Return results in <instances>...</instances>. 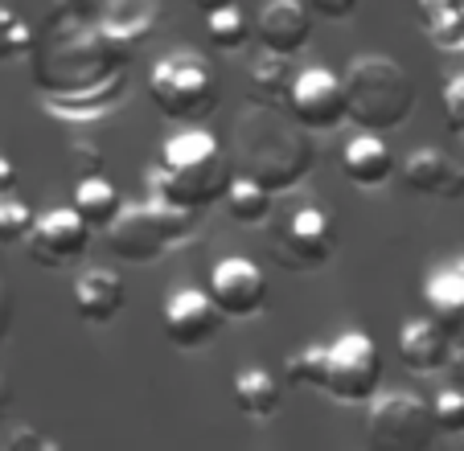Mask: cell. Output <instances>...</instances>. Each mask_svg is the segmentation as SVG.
<instances>
[{
    "mask_svg": "<svg viewBox=\"0 0 464 451\" xmlns=\"http://www.w3.org/2000/svg\"><path fill=\"white\" fill-rule=\"evenodd\" d=\"M235 168L222 144L206 128H189L181 136H169L160 148V168L152 177V193L181 209H210L227 197Z\"/></svg>",
    "mask_w": 464,
    "mask_h": 451,
    "instance_id": "1",
    "label": "cell"
},
{
    "mask_svg": "<svg viewBox=\"0 0 464 451\" xmlns=\"http://www.w3.org/2000/svg\"><path fill=\"white\" fill-rule=\"evenodd\" d=\"M235 160L243 177L280 193L313 168V144H308L304 131L284 123L276 111L255 107V111L243 115V123L235 131Z\"/></svg>",
    "mask_w": 464,
    "mask_h": 451,
    "instance_id": "2",
    "label": "cell"
},
{
    "mask_svg": "<svg viewBox=\"0 0 464 451\" xmlns=\"http://www.w3.org/2000/svg\"><path fill=\"white\" fill-rule=\"evenodd\" d=\"M345 111L362 131H394L415 111V82L386 53H358L342 74Z\"/></svg>",
    "mask_w": 464,
    "mask_h": 451,
    "instance_id": "3",
    "label": "cell"
},
{
    "mask_svg": "<svg viewBox=\"0 0 464 451\" xmlns=\"http://www.w3.org/2000/svg\"><path fill=\"white\" fill-rule=\"evenodd\" d=\"M193 226H198V209H181L152 193L149 206L120 209V217L103 230V243L115 259L144 267V263H157L160 254H169L177 243H185Z\"/></svg>",
    "mask_w": 464,
    "mask_h": 451,
    "instance_id": "4",
    "label": "cell"
},
{
    "mask_svg": "<svg viewBox=\"0 0 464 451\" xmlns=\"http://www.w3.org/2000/svg\"><path fill=\"white\" fill-rule=\"evenodd\" d=\"M149 95L169 120L202 123L218 107V79H214L210 62L202 53L173 50L152 66L149 74Z\"/></svg>",
    "mask_w": 464,
    "mask_h": 451,
    "instance_id": "5",
    "label": "cell"
},
{
    "mask_svg": "<svg viewBox=\"0 0 464 451\" xmlns=\"http://www.w3.org/2000/svg\"><path fill=\"white\" fill-rule=\"evenodd\" d=\"M378 382H382V353H378L374 337L370 332H342V337L329 341V353H324V386L342 407H362L378 394Z\"/></svg>",
    "mask_w": 464,
    "mask_h": 451,
    "instance_id": "6",
    "label": "cell"
},
{
    "mask_svg": "<svg viewBox=\"0 0 464 451\" xmlns=\"http://www.w3.org/2000/svg\"><path fill=\"white\" fill-rule=\"evenodd\" d=\"M436 415L411 390H391L370 398L366 439L374 451H428L436 443Z\"/></svg>",
    "mask_w": 464,
    "mask_h": 451,
    "instance_id": "7",
    "label": "cell"
},
{
    "mask_svg": "<svg viewBox=\"0 0 464 451\" xmlns=\"http://www.w3.org/2000/svg\"><path fill=\"white\" fill-rule=\"evenodd\" d=\"M337 226L321 206H300L272 230V259L288 271H321L334 259Z\"/></svg>",
    "mask_w": 464,
    "mask_h": 451,
    "instance_id": "8",
    "label": "cell"
},
{
    "mask_svg": "<svg viewBox=\"0 0 464 451\" xmlns=\"http://www.w3.org/2000/svg\"><path fill=\"white\" fill-rule=\"evenodd\" d=\"M91 235H95V230H91L87 217L74 206H53V209H45V214H37L34 230H29V238H25V251L37 267L62 271L82 259Z\"/></svg>",
    "mask_w": 464,
    "mask_h": 451,
    "instance_id": "9",
    "label": "cell"
},
{
    "mask_svg": "<svg viewBox=\"0 0 464 451\" xmlns=\"http://www.w3.org/2000/svg\"><path fill=\"white\" fill-rule=\"evenodd\" d=\"M288 107L300 128H308V131H334L350 120L342 74H334V70H324V66H308L292 79Z\"/></svg>",
    "mask_w": 464,
    "mask_h": 451,
    "instance_id": "10",
    "label": "cell"
},
{
    "mask_svg": "<svg viewBox=\"0 0 464 451\" xmlns=\"http://www.w3.org/2000/svg\"><path fill=\"white\" fill-rule=\"evenodd\" d=\"M160 321H165V337L173 341L177 349H202L218 337L227 316L214 304L210 287H206V292H198V287H177L165 300V308H160Z\"/></svg>",
    "mask_w": 464,
    "mask_h": 451,
    "instance_id": "11",
    "label": "cell"
},
{
    "mask_svg": "<svg viewBox=\"0 0 464 451\" xmlns=\"http://www.w3.org/2000/svg\"><path fill=\"white\" fill-rule=\"evenodd\" d=\"M210 295L227 321H246V316H259L267 308V279H263L259 263L230 254V259H222L214 267Z\"/></svg>",
    "mask_w": 464,
    "mask_h": 451,
    "instance_id": "12",
    "label": "cell"
},
{
    "mask_svg": "<svg viewBox=\"0 0 464 451\" xmlns=\"http://www.w3.org/2000/svg\"><path fill=\"white\" fill-rule=\"evenodd\" d=\"M255 29H259L263 50L292 58L313 37V9H308V0H263Z\"/></svg>",
    "mask_w": 464,
    "mask_h": 451,
    "instance_id": "13",
    "label": "cell"
},
{
    "mask_svg": "<svg viewBox=\"0 0 464 451\" xmlns=\"http://www.w3.org/2000/svg\"><path fill=\"white\" fill-rule=\"evenodd\" d=\"M423 304L456 345H464V251L423 275Z\"/></svg>",
    "mask_w": 464,
    "mask_h": 451,
    "instance_id": "14",
    "label": "cell"
},
{
    "mask_svg": "<svg viewBox=\"0 0 464 451\" xmlns=\"http://www.w3.org/2000/svg\"><path fill=\"white\" fill-rule=\"evenodd\" d=\"M71 300H74V312L87 324H111L123 312V304H128V287H123V279L111 267H87L74 279Z\"/></svg>",
    "mask_w": 464,
    "mask_h": 451,
    "instance_id": "15",
    "label": "cell"
},
{
    "mask_svg": "<svg viewBox=\"0 0 464 451\" xmlns=\"http://www.w3.org/2000/svg\"><path fill=\"white\" fill-rule=\"evenodd\" d=\"M456 349V341L448 337V329L436 316H415L399 329V361L415 373H436L444 369L448 353Z\"/></svg>",
    "mask_w": 464,
    "mask_h": 451,
    "instance_id": "16",
    "label": "cell"
},
{
    "mask_svg": "<svg viewBox=\"0 0 464 451\" xmlns=\"http://www.w3.org/2000/svg\"><path fill=\"white\" fill-rule=\"evenodd\" d=\"M342 173L353 185H362V189H374V185L391 181L394 157H391V144L382 139V131H358L342 148Z\"/></svg>",
    "mask_w": 464,
    "mask_h": 451,
    "instance_id": "17",
    "label": "cell"
},
{
    "mask_svg": "<svg viewBox=\"0 0 464 451\" xmlns=\"http://www.w3.org/2000/svg\"><path fill=\"white\" fill-rule=\"evenodd\" d=\"M230 394H235V407L243 410L246 418H272L276 410H280V382H276V373H267L263 365L238 369L235 382H230Z\"/></svg>",
    "mask_w": 464,
    "mask_h": 451,
    "instance_id": "18",
    "label": "cell"
},
{
    "mask_svg": "<svg viewBox=\"0 0 464 451\" xmlns=\"http://www.w3.org/2000/svg\"><path fill=\"white\" fill-rule=\"evenodd\" d=\"M74 209L87 217L91 230H99V235H103L107 226L120 217L123 197H120V189H115L103 173H91V177H79V185H74Z\"/></svg>",
    "mask_w": 464,
    "mask_h": 451,
    "instance_id": "19",
    "label": "cell"
},
{
    "mask_svg": "<svg viewBox=\"0 0 464 451\" xmlns=\"http://www.w3.org/2000/svg\"><path fill=\"white\" fill-rule=\"evenodd\" d=\"M292 74L288 62H284V53H272V50H263L259 58L251 62V74H246V82H251V99L263 107H272V103H288V91H292Z\"/></svg>",
    "mask_w": 464,
    "mask_h": 451,
    "instance_id": "20",
    "label": "cell"
},
{
    "mask_svg": "<svg viewBox=\"0 0 464 451\" xmlns=\"http://www.w3.org/2000/svg\"><path fill=\"white\" fill-rule=\"evenodd\" d=\"M222 206H227V217L235 226H263L267 217H272V189H263L259 181H251V177L238 173L235 181H230Z\"/></svg>",
    "mask_w": 464,
    "mask_h": 451,
    "instance_id": "21",
    "label": "cell"
},
{
    "mask_svg": "<svg viewBox=\"0 0 464 451\" xmlns=\"http://www.w3.org/2000/svg\"><path fill=\"white\" fill-rule=\"evenodd\" d=\"M448 168H452V160H448L440 148H415L411 157L403 160V173L399 177H403V185L411 193H436L440 197Z\"/></svg>",
    "mask_w": 464,
    "mask_h": 451,
    "instance_id": "22",
    "label": "cell"
},
{
    "mask_svg": "<svg viewBox=\"0 0 464 451\" xmlns=\"http://www.w3.org/2000/svg\"><path fill=\"white\" fill-rule=\"evenodd\" d=\"M206 37H210V45L214 50H222V53L243 50L246 37H251L246 13L238 9V5H222V9L206 13Z\"/></svg>",
    "mask_w": 464,
    "mask_h": 451,
    "instance_id": "23",
    "label": "cell"
},
{
    "mask_svg": "<svg viewBox=\"0 0 464 451\" xmlns=\"http://www.w3.org/2000/svg\"><path fill=\"white\" fill-rule=\"evenodd\" d=\"M324 353H329V345L292 349V353L284 357V382L304 386V390H321L324 386Z\"/></svg>",
    "mask_w": 464,
    "mask_h": 451,
    "instance_id": "24",
    "label": "cell"
},
{
    "mask_svg": "<svg viewBox=\"0 0 464 451\" xmlns=\"http://www.w3.org/2000/svg\"><path fill=\"white\" fill-rule=\"evenodd\" d=\"M37 45L34 37V25H29L25 17H21L17 9H9V5H0V62H21L29 58Z\"/></svg>",
    "mask_w": 464,
    "mask_h": 451,
    "instance_id": "25",
    "label": "cell"
},
{
    "mask_svg": "<svg viewBox=\"0 0 464 451\" xmlns=\"http://www.w3.org/2000/svg\"><path fill=\"white\" fill-rule=\"evenodd\" d=\"M37 214L13 193H0V243H25Z\"/></svg>",
    "mask_w": 464,
    "mask_h": 451,
    "instance_id": "26",
    "label": "cell"
},
{
    "mask_svg": "<svg viewBox=\"0 0 464 451\" xmlns=\"http://www.w3.org/2000/svg\"><path fill=\"white\" fill-rule=\"evenodd\" d=\"M431 415H436L440 435H464V390L460 386H448L431 398Z\"/></svg>",
    "mask_w": 464,
    "mask_h": 451,
    "instance_id": "27",
    "label": "cell"
},
{
    "mask_svg": "<svg viewBox=\"0 0 464 451\" xmlns=\"http://www.w3.org/2000/svg\"><path fill=\"white\" fill-rule=\"evenodd\" d=\"M444 120L452 136H464V74H452L444 82Z\"/></svg>",
    "mask_w": 464,
    "mask_h": 451,
    "instance_id": "28",
    "label": "cell"
},
{
    "mask_svg": "<svg viewBox=\"0 0 464 451\" xmlns=\"http://www.w3.org/2000/svg\"><path fill=\"white\" fill-rule=\"evenodd\" d=\"M21 447H42V451H58V443L37 435L34 427H17L13 435H5V451H21Z\"/></svg>",
    "mask_w": 464,
    "mask_h": 451,
    "instance_id": "29",
    "label": "cell"
},
{
    "mask_svg": "<svg viewBox=\"0 0 464 451\" xmlns=\"http://www.w3.org/2000/svg\"><path fill=\"white\" fill-rule=\"evenodd\" d=\"M308 9H313L316 17L345 21V17H353V9H358V0H308Z\"/></svg>",
    "mask_w": 464,
    "mask_h": 451,
    "instance_id": "30",
    "label": "cell"
},
{
    "mask_svg": "<svg viewBox=\"0 0 464 451\" xmlns=\"http://www.w3.org/2000/svg\"><path fill=\"white\" fill-rule=\"evenodd\" d=\"M13 316H17V304H13V292H9V283L0 279V341L9 337V329H13Z\"/></svg>",
    "mask_w": 464,
    "mask_h": 451,
    "instance_id": "31",
    "label": "cell"
},
{
    "mask_svg": "<svg viewBox=\"0 0 464 451\" xmlns=\"http://www.w3.org/2000/svg\"><path fill=\"white\" fill-rule=\"evenodd\" d=\"M440 197H448V201L464 197V165H452V168H448V177H444V189H440Z\"/></svg>",
    "mask_w": 464,
    "mask_h": 451,
    "instance_id": "32",
    "label": "cell"
},
{
    "mask_svg": "<svg viewBox=\"0 0 464 451\" xmlns=\"http://www.w3.org/2000/svg\"><path fill=\"white\" fill-rule=\"evenodd\" d=\"M444 369H448V382H452V386H460V390H464V345H456L452 353H448Z\"/></svg>",
    "mask_w": 464,
    "mask_h": 451,
    "instance_id": "33",
    "label": "cell"
},
{
    "mask_svg": "<svg viewBox=\"0 0 464 451\" xmlns=\"http://www.w3.org/2000/svg\"><path fill=\"white\" fill-rule=\"evenodd\" d=\"M13 185H17V168H13V160L0 152V193H9Z\"/></svg>",
    "mask_w": 464,
    "mask_h": 451,
    "instance_id": "34",
    "label": "cell"
},
{
    "mask_svg": "<svg viewBox=\"0 0 464 451\" xmlns=\"http://www.w3.org/2000/svg\"><path fill=\"white\" fill-rule=\"evenodd\" d=\"M9 407H13V382L0 373V423H5V415H9Z\"/></svg>",
    "mask_w": 464,
    "mask_h": 451,
    "instance_id": "35",
    "label": "cell"
},
{
    "mask_svg": "<svg viewBox=\"0 0 464 451\" xmlns=\"http://www.w3.org/2000/svg\"><path fill=\"white\" fill-rule=\"evenodd\" d=\"M202 13H214V9H222V5H230V0H193Z\"/></svg>",
    "mask_w": 464,
    "mask_h": 451,
    "instance_id": "36",
    "label": "cell"
},
{
    "mask_svg": "<svg viewBox=\"0 0 464 451\" xmlns=\"http://www.w3.org/2000/svg\"><path fill=\"white\" fill-rule=\"evenodd\" d=\"M460 439H464V435H460Z\"/></svg>",
    "mask_w": 464,
    "mask_h": 451,
    "instance_id": "37",
    "label": "cell"
}]
</instances>
